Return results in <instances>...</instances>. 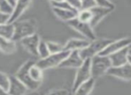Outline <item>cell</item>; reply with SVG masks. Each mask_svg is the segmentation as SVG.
<instances>
[{
	"label": "cell",
	"instance_id": "cell-1",
	"mask_svg": "<svg viewBox=\"0 0 131 95\" xmlns=\"http://www.w3.org/2000/svg\"><path fill=\"white\" fill-rule=\"evenodd\" d=\"M15 31L12 40L16 41H21L23 39L35 34L37 31V22L33 19L24 21H16L14 22Z\"/></svg>",
	"mask_w": 131,
	"mask_h": 95
},
{
	"label": "cell",
	"instance_id": "cell-2",
	"mask_svg": "<svg viewBox=\"0 0 131 95\" xmlns=\"http://www.w3.org/2000/svg\"><path fill=\"white\" fill-rule=\"evenodd\" d=\"M111 67L109 56L96 55L91 58V75L94 80L106 75L108 70Z\"/></svg>",
	"mask_w": 131,
	"mask_h": 95
},
{
	"label": "cell",
	"instance_id": "cell-3",
	"mask_svg": "<svg viewBox=\"0 0 131 95\" xmlns=\"http://www.w3.org/2000/svg\"><path fill=\"white\" fill-rule=\"evenodd\" d=\"M35 63H36V61L31 60V59L26 61V62L17 70V72L15 75V76L16 77L18 80H20L21 82L26 86V88H27L29 91H36V90H38V88L40 87V84H41V82H38L33 81L29 75L30 67H31L33 64H35Z\"/></svg>",
	"mask_w": 131,
	"mask_h": 95
},
{
	"label": "cell",
	"instance_id": "cell-4",
	"mask_svg": "<svg viewBox=\"0 0 131 95\" xmlns=\"http://www.w3.org/2000/svg\"><path fill=\"white\" fill-rule=\"evenodd\" d=\"M111 42V40L108 39H95L93 40H91L87 47L79 51L81 57L84 60L99 55Z\"/></svg>",
	"mask_w": 131,
	"mask_h": 95
},
{
	"label": "cell",
	"instance_id": "cell-5",
	"mask_svg": "<svg viewBox=\"0 0 131 95\" xmlns=\"http://www.w3.org/2000/svg\"><path fill=\"white\" fill-rule=\"evenodd\" d=\"M70 51L63 50L59 53L56 54H49L47 57L41 58L39 61H36V65L42 70L50 69L53 67H57L61 64V62L69 55Z\"/></svg>",
	"mask_w": 131,
	"mask_h": 95
},
{
	"label": "cell",
	"instance_id": "cell-6",
	"mask_svg": "<svg viewBox=\"0 0 131 95\" xmlns=\"http://www.w3.org/2000/svg\"><path fill=\"white\" fill-rule=\"evenodd\" d=\"M90 78H92L91 58H87V59H84L82 66L77 69V74H75V80H74L72 91H74L80 84L86 82V81L89 80Z\"/></svg>",
	"mask_w": 131,
	"mask_h": 95
},
{
	"label": "cell",
	"instance_id": "cell-7",
	"mask_svg": "<svg viewBox=\"0 0 131 95\" xmlns=\"http://www.w3.org/2000/svg\"><path fill=\"white\" fill-rule=\"evenodd\" d=\"M68 24L72 29L78 31L80 34H82L84 37H85L86 40L91 41V40H93L96 39L93 27L88 22H82V21H80L77 17V18H74L72 20H70L69 22H68Z\"/></svg>",
	"mask_w": 131,
	"mask_h": 95
},
{
	"label": "cell",
	"instance_id": "cell-8",
	"mask_svg": "<svg viewBox=\"0 0 131 95\" xmlns=\"http://www.w3.org/2000/svg\"><path fill=\"white\" fill-rule=\"evenodd\" d=\"M131 46V39L130 38H122L118 40L111 41L107 47L100 53L102 56H110L111 54L118 52L123 50L125 48H128Z\"/></svg>",
	"mask_w": 131,
	"mask_h": 95
},
{
	"label": "cell",
	"instance_id": "cell-9",
	"mask_svg": "<svg viewBox=\"0 0 131 95\" xmlns=\"http://www.w3.org/2000/svg\"><path fill=\"white\" fill-rule=\"evenodd\" d=\"M83 63H84V59L81 57L80 52L78 50H74V51H70L69 55L62 61L58 67L77 69L82 66Z\"/></svg>",
	"mask_w": 131,
	"mask_h": 95
},
{
	"label": "cell",
	"instance_id": "cell-10",
	"mask_svg": "<svg viewBox=\"0 0 131 95\" xmlns=\"http://www.w3.org/2000/svg\"><path fill=\"white\" fill-rule=\"evenodd\" d=\"M107 75L123 81H131V66L127 63L120 66H111Z\"/></svg>",
	"mask_w": 131,
	"mask_h": 95
},
{
	"label": "cell",
	"instance_id": "cell-11",
	"mask_svg": "<svg viewBox=\"0 0 131 95\" xmlns=\"http://www.w3.org/2000/svg\"><path fill=\"white\" fill-rule=\"evenodd\" d=\"M40 41V36L37 33H35V34H32L31 36L23 39L20 42L26 51H28L34 57H38V46Z\"/></svg>",
	"mask_w": 131,
	"mask_h": 95
},
{
	"label": "cell",
	"instance_id": "cell-12",
	"mask_svg": "<svg viewBox=\"0 0 131 95\" xmlns=\"http://www.w3.org/2000/svg\"><path fill=\"white\" fill-rule=\"evenodd\" d=\"M31 3V0H17L15 6L13 7V12L10 16L9 23H14L16 22L25 12V10L29 7Z\"/></svg>",
	"mask_w": 131,
	"mask_h": 95
},
{
	"label": "cell",
	"instance_id": "cell-13",
	"mask_svg": "<svg viewBox=\"0 0 131 95\" xmlns=\"http://www.w3.org/2000/svg\"><path fill=\"white\" fill-rule=\"evenodd\" d=\"M91 11L93 16H92V20L90 22V25L93 28L97 24L100 23L102 19L105 18L107 15H109L113 10L110 9V8H105V7H102V6H95L93 8H91Z\"/></svg>",
	"mask_w": 131,
	"mask_h": 95
},
{
	"label": "cell",
	"instance_id": "cell-14",
	"mask_svg": "<svg viewBox=\"0 0 131 95\" xmlns=\"http://www.w3.org/2000/svg\"><path fill=\"white\" fill-rule=\"evenodd\" d=\"M29 90L15 76H10V85L8 88L9 95H24Z\"/></svg>",
	"mask_w": 131,
	"mask_h": 95
},
{
	"label": "cell",
	"instance_id": "cell-15",
	"mask_svg": "<svg viewBox=\"0 0 131 95\" xmlns=\"http://www.w3.org/2000/svg\"><path fill=\"white\" fill-rule=\"evenodd\" d=\"M90 40L86 39H77L72 38L67 41V43L64 45V50L67 51H74V50H84L89 44Z\"/></svg>",
	"mask_w": 131,
	"mask_h": 95
},
{
	"label": "cell",
	"instance_id": "cell-16",
	"mask_svg": "<svg viewBox=\"0 0 131 95\" xmlns=\"http://www.w3.org/2000/svg\"><path fill=\"white\" fill-rule=\"evenodd\" d=\"M128 48H125L123 50L118 52L111 54L109 56L110 60L111 63V66H120L127 63V57H128Z\"/></svg>",
	"mask_w": 131,
	"mask_h": 95
},
{
	"label": "cell",
	"instance_id": "cell-17",
	"mask_svg": "<svg viewBox=\"0 0 131 95\" xmlns=\"http://www.w3.org/2000/svg\"><path fill=\"white\" fill-rule=\"evenodd\" d=\"M77 10L74 9H63V8H57L53 7V13L55 14L58 19L64 22H69L70 20L77 17Z\"/></svg>",
	"mask_w": 131,
	"mask_h": 95
},
{
	"label": "cell",
	"instance_id": "cell-18",
	"mask_svg": "<svg viewBox=\"0 0 131 95\" xmlns=\"http://www.w3.org/2000/svg\"><path fill=\"white\" fill-rule=\"evenodd\" d=\"M0 51L6 55H11L16 51V42L10 39L0 37Z\"/></svg>",
	"mask_w": 131,
	"mask_h": 95
},
{
	"label": "cell",
	"instance_id": "cell-19",
	"mask_svg": "<svg viewBox=\"0 0 131 95\" xmlns=\"http://www.w3.org/2000/svg\"><path fill=\"white\" fill-rule=\"evenodd\" d=\"M95 85V80L93 78H90L86 82H83L73 91L74 95H89L93 90Z\"/></svg>",
	"mask_w": 131,
	"mask_h": 95
},
{
	"label": "cell",
	"instance_id": "cell-20",
	"mask_svg": "<svg viewBox=\"0 0 131 95\" xmlns=\"http://www.w3.org/2000/svg\"><path fill=\"white\" fill-rule=\"evenodd\" d=\"M29 75L31 76V78L33 81L38 82H41L42 79H43V70L41 68H40L38 66L35 64H33L32 66L30 67L29 69Z\"/></svg>",
	"mask_w": 131,
	"mask_h": 95
},
{
	"label": "cell",
	"instance_id": "cell-21",
	"mask_svg": "<svg viewBox=\"0 0 131 95\" xmlns=\"http://www.w3.org/2000/svg\"><path fill=\"white\" fill-rule=\"evenodd\" d=\"M15 31L14 23L0 24V37L12 40Z\"/></svg>",
	"mask_w": 131,
	"mask_h": 95
},
{
	"label": "cell",
	"instance_id": "cell-22",
	"mask_svg": "<svg viewBox=\"0 0 131 95\" xmlns=\"http://www.w3.org/2000/svg\"><path fill=\"white\" fill-rule=\"evenodd\" d=\"M50 53H49V48H48L47 41H44V40H40L38 46V57H40V59L45 58Z\"/></svg>",
	"mask_w": 131,
	"mask_h": 95
},
{
	"label": "cell",
	"instance_id": "cell-23",
	"mask_svg": "<svg viewBox=\"0 0 131 95\" xmlns=\"http://www.w3.org/2000/svg\"><path fill=\"white\" fill-rule=\"evenodd\" d=\"M92 11L91 9H81L77 12V18L84 22L90 23L92 20Z\"/></svg>",
	"mask_w": 131,
	"mask_h": 95
},
{
	"label": "cell",
	"instance_id": "cell-24",
	"mask_svg": "<svg viewBox=\"0 0 131 95\" xmlns=\"http://www.w3.org/2000/svg\"><path fill=\"white\" fill-rule=\"evenodd\" d=\"M47 45L49 48V53L50 54H56L64 50V45L58 43L55 41H47Z\"/></svg>",
	"mask_w": 131,
	"mask_h": 95
},
{
	"label": "cell",
	"instance_id": "cell-25",
	"mask_svg": "<svg viewBox=\"0 0 131 95\" xmlns=\"http://www.w3.org/2000/svg\"><path fill=\"white\" fill-rule=\"evenodd\" d=\"M10 85V76L4 72L0 71V87L6 91H8Z\"/></svg>",
	"mask_w": 131,
	"mask_h": 95
},
{
	"label": "cell",
	"instance_id": "cell-26",
	"mask_svg": "<svg viewBox=\"0 0 131 95\" xmlns=\"http://www.w3.org/2000/svg\"><path fill=\"white\" fill-rule=\"evenodd\" d=\"M94 3L96 6H102V7L110 8L111 10L115 9V6L111 0H94Z\"/></svg>",
	"mask_w": 131,
	"mask_h": 95
},
{
	"label": "cell",
	"instance_id": "cell-27",
	"mask_svg": "<svg viewBox=\"0 0 131 95\" xmlns=\"http://www.w3.org/2000/svg\"><path fill=\"white\" fill-rule=\"evenodd\" d=\"M0 12L12 14V12H13V7L6 2V0H0Z\"/></svg>",
	"mask_w": 131,
	"mask_h": 95
},
{
	"label": "cell",
	"instance_id": "cell-28",
	"mask_svg": "<svg viewBox=\"0 0 131 95\" xmlns=\"http://www.w3.org/2000/svg\"><path fill=\"white\" fill-rule=\"evenodd\" d=\"M66 2L68 3L73 9L79 11L82 9V2L81 0H66Z\"/></svg>",
	"mask_w": 131,
	"mask_h": 95
},
{
	"label": "cell",
	"instance_id": "cell-29",
	"mask_svg": "<svg viewBox=\"0 0 131 95\" xmlns=\"http://www.w3.org/2000/svg\"><path fill=\"white\" fill-rule=\"evenodd\" d=\"M82 2V9H91L95 6L94 0H81Z\"/></svg>",
	"mask_w": 131,
	"mask_h": 95
},
{
	"label": "cell",
	"instance_id": "cell-30",
	"mask_svg": "<svg viewBox=\"0 0 131 95\" xmlns=\"http://www.w3.org/2000/svg\"><path fill=\"white\" fill-rule=\"evenodd\" d=\"M10 16H11V14L4 13V12H0V24L9 23Z\"/></svg>",
	"mask_w": 131,
	"mask_h": 95
},
{
	"label": "cell",
	"instance_id": "cell-31",
	"mask_svg": "<svg viewBox=\"0 0 131 95\" xmlns=\"http://www.w3.org/2000/svg\"><path fill=\"white\" fill-rule=\"evenodd\" d=\"M46 95H70V93L68 90L57 89V90H53V91H49V92L47 93Z\"/></svg>",
	"mask_w": 131,
	"mask_h": 95
},
{
	"label": "cell",
	"instance_id": "cell-32",
	"mask_svg": "<svg viewBox=\"0 0 131 95\" xmlns=\"http://www.w3.org/2000/svg\"><path fill=\"white\" fill-rule=\"evenodd\" d=\"M24 95H43V94L39 92V91H37V90H36V91H31V92H26Z\"/></svg>",
	"mask_w": 131,
	"mask_h": 95
},
{
	"label": "cell",
	"instance_id": "cell-33",
	"mask_svg": "<svg viewBox=\"0 0 131 95\" xmlns=\"http://www.w3.org/2000/svg\"><path fill=\"white\" fill-rule=\"evenodd\" d=\"M16 1H17V0H6V2H7L8 4H9L10 6H12V7H14V6H15Z\"/></svg>",
	"mask_w": 131,
	"mask_h": 95
},
{
	"label": "cell",
	"instance_id": "cell-34",
	"mask_svg": "<svg viewBox=\"0 0 131 95\" xmlns=\"http://www.w3.org/2000/svg\"><path fill=\"white\" fill-rule=\"evenodd\" d=\"M0 95H9L7 91H6L5 90H3L2 88L0 87Z\"/></svg>",
	"mask_w": 131,
	"mask_h": 95
},
{
	"label": "cell",
	"instance_id": "cell-35",
	"mask_svg": "<svg viewBox=\"0 0 131 95\" xmlns=\"http://www.w3.org/2000/svg\"><path fill=\"white\" fill-rule=\"evenodd\" d=\"M127 63L131 66V55L128 54V57H127Z\"/></svg>",
	"mask_w": 131,
	"mask_h": 95
},
{
	"label": "cell",
	"instance_id": "cell-36",
	"mask_svg": "<svg viewBox=\"0 0 131 95\" xmlns=\"http://www.w3.org/2000/svg\"><path fill=\"white\" fill-rule=\"evenodd\" d=\"M66 0H50V2H64Z\"/></svg>",
	"mask_w": 131,
	"mask_h": 95
},
{
	"label": "cell",
	"instance_id": "cell-37",
	"mask_svg": "<svg viewBox=\"0 0 131 95\" xmlns=\"http://www.w3.org/2000/svg\"><path fill=\"white\" fill-rule=\"evenodd\" d=\"M128 54L129 55H131V46L129 47V50H128Z\"/></svg>",
	"mask_w": 131,
	"mask_h": 95
}]
</instances>
